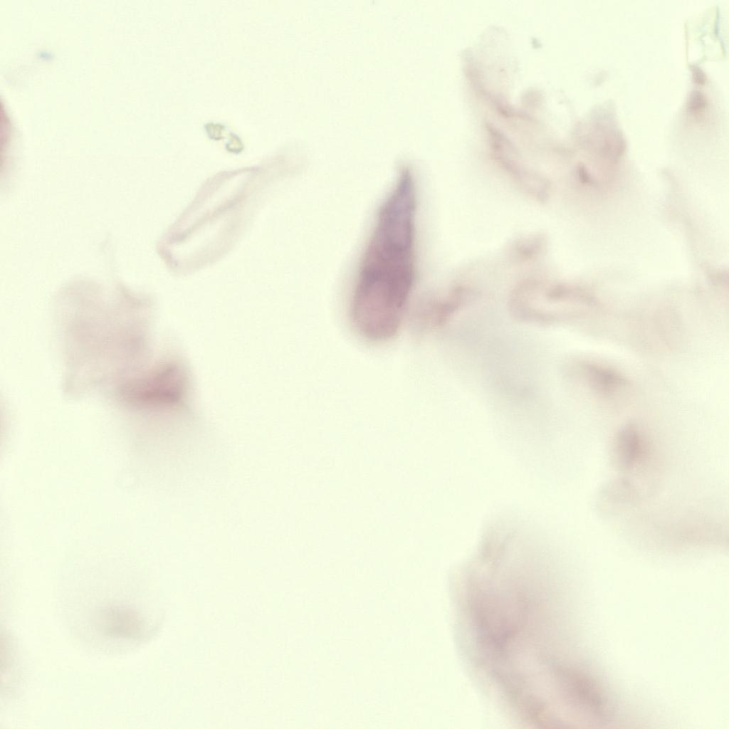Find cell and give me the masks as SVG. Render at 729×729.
<instances>
[{
  "instance_id": "6",
  "label": "cell",
  "mask_w": 729,
  "mask_h": 729,
  "mask_svg": "<svg viewBox=\"0 0 729 729\" xmlns=\"http://www.w3.org/2000/svg\"><path fill=\"white\" fill-rule=\"evenodd\" d=\"M693 79L696 84L703 85L706 80V75L703 70L697 65H691Z\"/></svg>"
},
{
  "instance_id": "1",
  "label": "cell",
  "mask_w": 729,
  "mask_h": 729,
  "mask_svg": "<svg viewBox=\"0 0 729 729\" xmlns=\"http://www.w3.org/2000/svg\"><path fill=\"white\" fill-rule=\"evenodd\" d=\"M416 190L408 169L382 203L363 253L350 315L359 333L374 342L397 333L415 280Z\"/></svg>"
},
{
  "instance_id": "4",
  "label": "cell",
  "mask_w": 729,
  "mask_h": 729,
  "mask_svg": "<svg viewBox=\"0 0 729 729\" xmlns=\"http://www.w3.org/2000/svg\"><path fill=\"white\" fill-rule=\"evenodd\" d=\"M582 370L589 382L603 392H611L623 383L616 374L599 367L584 364Z\"/></svg>"
},
{
  "instance_id": "3",
  "label": "cell",
  "mask_w": 729,
  "mask_h": 729,
  "mask_svg": "<svg viewBox=\"0 0 729 729\" xmlns=\"http://www.w3.org/2000/svg\"><path fill=\"white\" fill-rule=\"evenodd\" d=\"M641 441L636 427L627 426L619 433L615 450V458L619 466L627 467L634 462L639 453Z\"/></svg>"
},
{
  "instance_id": "5",
  "label": "cell",
  "mask_w": 729,
  "mask_h": 729,
  "mask_svg": "<svg viewBox=\"0 0 729 729\" xmlns=\"http://www.w3.org/2000/svg\"><path fill=\"white\" fill-rule=\"evenodd\" d=\"M707 105V98L700 90H693L689 95L687 102V110L691 114H696L703 111Z\"/></svg>"
},
{
  "instance_id": "2",
  "label": "cell",
  "mask_w": 729,
  "mask_h": 729,
  "mask_svg": "<svg viewBox=\"0 0 729 729\" xmlns=\"http://www.w3.org/2000/svg\"><path fill=\"white\" fill-rule=\"evenodd\" d=\"M566 694L577 705L599 718H608L612 708L598 684L585 673L572 667L563 669L557 678Z\"/></svg>"
}]
</instances>
